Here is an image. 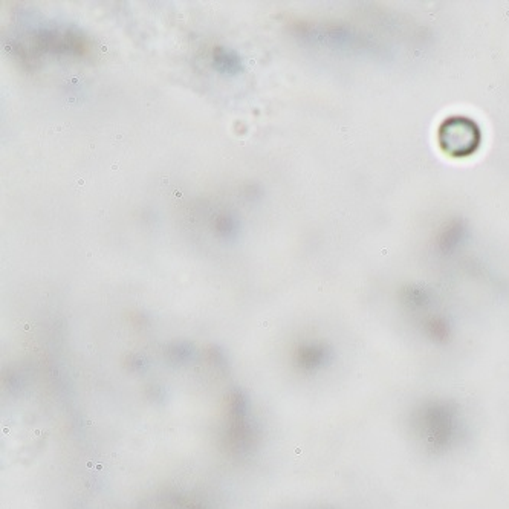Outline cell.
I'll return each mask as SVG.
<instances>
[{"label": "cell", "instance_id": "6da1fadb", "mask_svg": "<svg viewBox=\"0 0 509 509\" xmlns=\"http://www.w3.org/2000/svg\"><path fill=\"white\" fill-rule=\"evenodd\" d=\"M400 423L417 446L431 452H449L471 439L475 417L465 399L434 390L410 399L400 414Z\"/></svg>", "mask_w": 509, "mask_h": 509}, {"label": "cell", "instance_id": "3957f363", "mask_svg": "<svg viewBox=\"0 0 509 509\" xmlns=\"http://www.w3.org/2000/svg\"><path fill=\"white\" fill-rule=\"evenodd\" d=\"M216 61L217 64L222 67V69H235L237 67V58L235 57H231L226 50L223 49H217V53H216Z\"/></svg>", "mask_w": 509, "mask_h": 509}, {"label": "cell", "instance_id": "7a4b0ae2", "mask_svg": "<svg viewBox=\"0 0 509 509\" xmlns=\"http://www.w3.org/2000/svg\"><path fill=\"white\" fill-rule=\"evenodd\" d=\"M439 144L451 156H468L480 144L478 127L465 116H451L439 128Z\"/></svg>", "mask_w": 509, "mask_h": 509}]
</instances>
